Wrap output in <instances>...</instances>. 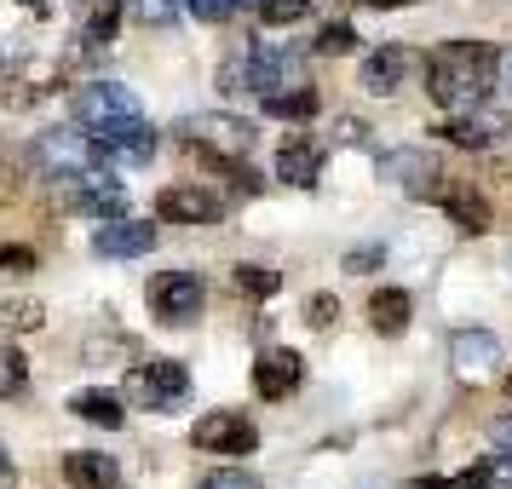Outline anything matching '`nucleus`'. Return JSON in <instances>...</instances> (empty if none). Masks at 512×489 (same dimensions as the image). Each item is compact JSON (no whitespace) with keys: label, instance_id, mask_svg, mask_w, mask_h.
Returning <instances> with one entry per match:
<instances>
[{"label":"nucleus","instance_id":"f257e3e1","mask_svg":"<svg viewBox=\"0 0 512 489\" xmlns=\"http://www.w3.org/2000/svg\"><path fill=\"white\" fill-rule=\"evenodd\" d=\"M495 75H501V47H489V41H443L426 58V93L449 116H461V110H478L495 93Z\"/></svg>","mask_w":512,"mask_h":489},{"label":"nucleus","instance_id":"f03ea898","mask_svg":"<svg viewBox=\"0 0 512 489\" xmlns=\"http://www.w3.org/2000/svg\"><path fill=\"white\" fill-rule=\"evenodd\" d=\"M29 162L41 179H58V185H70V179H87V173H104L110 162V150L93 139V133H75V127H47L35 150H29Z\"/></svg>","mask_w":512,"mask_h":489},{"label":"nucleus","instance_id":"7ed1b4c3","mask_svg":"<svg viewBox=\"0 0 512 489\" xmlns=\"http://www.w3.org/2000/svg\"><path fill=\"white\" fill-rule=\"evenodd\" d=\"M179 139L190 144V156H248L254 150V121L242 116H185Z\"/></svg>","mask_w":512,"mask_h":489},{"label":"nucleus","instance_id":"20e7f679","mask_svg":"<svg viewBox=\"0 0 512 489\" xmlns=\"http://www.w3.org/2000/svg\"><path fill=\"white\" fill-rule=\"evenodd\" d=\"M185 397H190V369L173 363V357H150L127 374V403H139V409H173Z\"/></svg>","mask_w":512,"mask_h":489},{"label":"nucleus","instance_id":"39448f33","mask_svg":"<svg viewBox=\"0 0 512 489\" xmlns=\"http://www.w3.org/2000/svg\"><path fill=\"white\" fill-rule=\"evenodd\" d=\"M202 305H208V288H202L196 271H162V277H150V311L162 323H196Z\"/></svg>","mask_w":512,"mask_h":489},{"label":"nucleus","instance_id":"423d86ee","mask_svg":"<svg viewBox=\"0 0 512 489\" xmlns=\"http://www.w3.org/2000/svg\"><path fill=\"white\" fill-rule=\"evenodd\" d=\"M190 443H196L202 455H254L259 432H254V420L231 415V409H213V415H202L190 426Z\"/></svg>","mask_w":512,"mask_h":489},{"label":"nucleus","instance_id":"0eeeda50","mask_svg":"<svg viewBox=\"0 0 512 489\" xmlns=\"http://www.w3.org/2000/svg\"><path fill=\"white\" fill-rule=\"evenodd\" d=\"M282 87H305V58L277 41H259L248 52V93H282Z\"/></svg>","mask_w":512,"mask_h":489},{"label":"nucleus","instance_id":"6e6552de","mask_svg":"<svg viewBox=\"0 0 512 489\" xmlns=\"http://www.w3.org/2000/svg\"><path fill=\"white\" fill-rule=\"evenodd\" d=\"M300 380H305V357H300V351H288V346L259 351V363H254V392L265 397V403L294 397V392H300Z\"/></svg>","mask_w":512,"mask_h":489},{"label":"nucleus","instance_id":"1a4fd4ad","mask_svg":"<svg viewBox=\"0 0 512 489\" xmlns=\"http://www.w3.org/2000/svg\"><path fill=\"white\" fill-rule=\"evenodd\" d=\"M219 213H225V202L202 185H167L156 196V219H167V225H213Z\"/></svg>","mask_w":512,"mask_h":489},{"label":"nucleus","instance_id":"9d476101","mask_svg":"<svg viewBox=\"0 0 512 489\" xmlns=\"http://www.w3.org/2000/svg\"><path fill=\"white\" fill-rule=\"evenodd\" d=\"M75 116H81V127H110V121L121 116H139V98L127 93V87H116V81H93V87H81L75 93Z\"/></svg>","mask_w":512,"mask_h":489},{"label":"nucleus","instance_id":"9b49d317","mask_svg":"<svg viewBox=\"0 0 512 489\" xmlns=\"http://www.w3.org/2000/svg\"><path fill=\"white\" fill-rule=\"evenodd\" d=\"M64 208L87 213V219H121V213H127V190H121L110 173H87V179H70Z\"/></svg>","mask_w":512,"mask_h":489},{"label":"nucleus","instance_id":"f8f14e48","mask_svg":"<svg viewBox=\"0 0 512 489\" xmlns=\"http://www.w3.org/2000/svg\"><path fill=\"white\" fill-rule=\"evenodd\" d=\"M156 248V225H139V219H104L93 231V254L98 259H139V254H150Z\"/></svg>","mask_w":512,"mask_h":489},{"label":"nucleus","instance_id":"ddd939ff","mask_svg":"<svg viewBox=\"0 0 512 489\" xmlns=\"http://www.w3.org/2000/svg\"><path fill=\"white\" fill-rule=\"evenodd\" d=\"M277 179L294 190H311L323 179V144L311 139V133H294V139L277 144Z\"/></svg>","mask_w":512,"mask_h":489},{"label":"nucleus","instance_id":"4468645a","mask_svg":"<svg viewBox=\"0 0 512 489\" xmlns=\"http://www.w3.org/2000/svg\"><path fill=\"white\" fill-rule=\"evenodd\" d=\"M409 70H415V52L397 47V41H386V47H374L369 58H363L357 81H363V87H369L374 98H386V93H397V87L409 81Z\"/></svg>","mask_w":512,"mask_h":489},{"label":"nucleus","instance_id":"2eb2a0df","mask_svg":"<svg viewBox=\"0 0 512 489\" xmlns=\"http://www.w3.org/2000/svg\"><path fill=\"white\" fill-rule=\"evenodd\" d=\"M449 357H455V374H461V380H489V374L501 369V340H495L489 328H461L455 346H449Z\"/></svg>","mask_w":512,"mask_h":489},{"label":"nucleus","instance_id":"dca6fc26","mask_svg":"<svg viewBox=\"0 0 512 489\" xmlns=\"http://www.w3.org/2000/svg\"><path fill=\"white\" fill-rule=\"evenodd\" d=\"M110 156H121V162H150L156 156V127L144 116H121V121H110V127H98L93 133Z\"/></svg>","mask_w":512,"mask_h":489},{"label":"nucleus","instance_id":"f3484780","mask_svg":"<svg viewBox=\"0 0 512 489\" xmlns=\"http://www.w3.org/2000/svg\"><path fill=\"white\" fill-rule=\"evenodd\" d=\"M64 484L70 489H121V466L104 449H70L64 455Z\"/></svg>","mask_w":512,"mask_h":489},{"label":"nucleus","instance_id":"a211bd4d","mask_svg":"<svg viewBox=\"0 0 512 489\" xmlns=\"http://www.w3.org/2000/svg\"><path fill=\"white\" fill-rule=\"evenodd\" d=\"M438 202H443V213L455 219V231H461V236H484L489 225H495L489 202H484V196H478L472 185H443V190H438Z\"/></svg>","mask_w":512,"mask_h":489},{"label":"nucleus","instance_id":"6ab92c4d","mask_svg":"<svg viewBox=\"0 0 512 489\" xmlns=\"http://www.w3.org/2000/svg\"><path fill=\"white\" fill-rule=\"evenodd\" d=\"M386 179H397V185L409 190V196H438V162L432 156H420V150H397V156H386Z\"/></svg>","mask_w":512,"mask_h":489},{"label":"nucleus","instance_id":"aec40b11","mask_svg":"<svg viewBox=\"0 0 512 489\" xmlns=\"http://www.w3.org/2000/svg\"><path fill=\"white\" fill-rule=\"evenodd\" d=\"M409 317H415V294L409 288H374L369 294V323H374V334H403L409 328Z\"/></svg>","mask_w":512,"mask_h":489},{"label":"nucleus","instance_id":"412c9836","mask_svg":"<svg viewBox=\"0 0 512 489\" xmlns=\"http://www.w3.org/2000/svg\"><path fill=\"white\" fill-rule=\"evenodd\" d=\"M121 12H127V0H81V41L87 47H110L121 29Z\"/></svg>","mask_w":512,"mask_h":489},{"label":"nucleus","instance_id":"4be33fe9","mask_svg":"<svg viewBox=\"0 0 512 489\" xmlns=\"http://www.w3.org/2000/svg\"><path fill=\"white\" fill-rule=\"evenodd\" d=\"M495 133H501V127H495V121H484V116H472V110H461V116H449L438 127V139L455 144V150H484Z\"/></svg>","mask_w":512,"mask_h":489},{"label":"nucleus","instance_id":"5701e85b","mask_svg":"<svg viewBox=\"0 0 512 489\" xmlns=\"http://www.w3.org/2000/svg\"><path fill=\"white\" fill-rule=\"evenodd\" d=\"M70 409L81 420H93V426H104V432H116V426H127V409H121L116 392H75Z\"/></svg>","mask_w":512,"mask_h":489},{"label":"nucleus","instance_id":"b1692460","mask_svg":"<svg viewBox=\"0 0 512 489\" xmlns=\"http://www.w3.org/2000/svg\"><path fill=\"white\" fill-rule=\"evenodd\" d=\"M265 116H277V121H311V116H317V87L265 93Z\"/></svg>","mask_w":512,"mask_h":489},{"label":"nucleus","instance_id":"393cba45","mask_svg":"<svg viewBox=\"0 0 512 489\" xmlns=\"http://www.w3.org/2000/svg\"><path fill=\"white\" fill-rule=\"evenodd\" d=\"M236 288H242L248 300H271L282 288V271H271V265H236Z\"/></svg>","mask_w":512,"mask_h":489},{"label":"nucleus","instance_id":"a878e982","mask_svg":"<svg viewBox=\"0 0 512 489\" xmlns=\"http://www.w3.org/2000/svg\"><path fill=\"white\" fill-rule=\"evenodd\" d=\"M259 18H265V29L305 24L311 18V0H259Z\"/></svg>","mask_w":512,"mask_h":489},{"label":"nucleus","instance_id":"bb28decb","mask_svg":"<svg viewBox=\"0 0 512 489\" xmlns=\"http://www.w3.org/2000/svg\"><path fill=\"white\" fill-rule=\"evenodd\" d=\"M179 6H185V0H127V12H133L139 24H150V29H167L173 18H179Z\"/></svg>","mask_w":512,"mask_h":489},{"label":"nucleus","instance_id":"cd10ccee","mask_svg":"<svg viewBox=\"0 0 512 489\" xmlns=\"http://www.w3.org/2000/svg\"><path fill=\"white\" fill-rule=\"evenodd\" d=\"M29 386V369H24V357L12 346H0V397H18Z\"/></svg>","mask_w":512,"mask_h":489},{"label":"nucleus","instance_id":"c85d7f7f","mask_svg":"<svg viewBox=\"0 0 512 489\" xmlns=\"http://www.w3.org/2000/svg\"><path fill=\"white\" fill-rule=\"evenodd\" d=\"M0 323L24 334V328H41V323H47V311H41L35 300H6V305H0Z\"/></svg>","mask_w":512,"mask_h":489},{"label":"nucleus","instance_id":"c756f323","mask_svg":"<svg viewBox=\"0 0 512 489\" xmlns=\"http://www.w3.org/2000/svg\"><path fill=\"white\" fill-rule=\"evenodd\" d=\"M311 47H317V52H328V58H340V52H351V47H357V29H351V24H323V35H317Z\"/></svg>","mask_w":512,"mask_h":489},{"label":"nucleus","instance_id":"7c9ffc66","mask_svg":"<svg viewBox=\"0 0 512 489\" xmlns=\"http://www.w3.org/2000/svg\"><path fill=\"white\" fill-rule=\"evenodd\" d=\"M334 317H340V300H334V294H311V300H305V323L317 328V334L334 328Z\"/></svg>","mask_w":512,"mask_h":489},{"label":"nucleus","instance_id":"2f4dec72","mask_svg":"<svg viewBox=\"0 0 512 489\" xmlns=\"http://www.w3.org/2000/svg\"><path fill=\"white\" fill-rule=\"evenodd\" d=\"M380 259H386V248H380V242H369V248H351V254H346V271H351V277H369Z\"/></svg>","mask_w":512,"mask_h":489},{"label":"nucleus","instance_id":"473e14b6","mask_svg":"<svg viewBox=\"0 0 512 489\" xmlns=\"http://www.w3.org/2000/svg\"><path fill=\"white\" fill-rule=\"evenodd\" d=\"M202 489H265V484H259L254 472H236V466H225V472H213Z\"/></svg>","mask_w":512,"mask_h":489},{"label":"nucleus","instance_id":"72a5a7b5","mask_svg":"<svg viewBox=\"0 0 512 489\" xmlns=\"http://www.w3.org/2000/svg\"><path fill=\"white\" fill-rule=\"evenodd\" d=\"M185 6L202 18V24H225V18L236 12V0H185Z\"/></svg>","mask_w":512,"mask_h":489},{"label":"nucleus","instance_id":"f704fd0d","mask_svg":"<svg viewBox=\"0 0 512 489\" xmlns=\"http://www.w3.org/2000/svg\"><path fill=\"white\" fill-rule=\"evenodd\" d=\"M0 271H35V248H24V242H6V248H0Z\"/></svg>","mask_w":512,"mask_h":489},{"label":"nucleus","instance_id":"c9c22d12","mask_svg":"<svg viewBox=\"0 0 512 489\" xmlns=\"http://www.w3.org/2000/svg\"><path fill=\"white\" fill-rule=\"evenodd\" d=\"M501 449L489 455V472H495V484H507L512 489V438H495Z\"/></svg>","mask_w":512,"mask_h":489},{"label":"nucleus","instance_id":"e433bc0d","mask_svg":"<svg viewBox=\"0 0 512 489\" xmlns=\"http://www.w3.org/2000/svg\"><path fill=\"white\" fill-rule=\"evenodd\" d=\"M357 6H374V12H392V6H420V0H357Z\"/></svg>","mask_w":512,"mask_h":489},{"label":"nucleus","instance_id":"4c0bfd02","mask_svg":"<svg viewBox=\"0 0 512 489\" xmlns=\"http://www.w3.org/2000/svg\"><path fill=\"white\" fill-rule=\"evenodd\" d=\"M12 484V455H6V443H0V489Z\"/></svg>","mask_w":512,"mask_h":489},{"label":"nucleus","instance_id":"58836bf2","mask_svg":"<svg viewBox=\"0 0 512 489\" xmlns=\"http://www.w3.org/2000/svg\"><path fill=\"white\" fill-rule=\"evenodd\" d=\"M409 489H449V478H415Z\"/></svg>","mask_w":512,"mask_h":489},{"label":"nucleus","instance_id":"ea45409f","mask_svg":"<svg viewBox=\"0 0 512 489\" xmlns=\"http://www.w3.org/2000/svg\"><path fill=\"white\" fill-rule=\"evenodd\" d=\"M18 6H29L35 18H47V0H18Z\"/></svg>","mask_w":512,"mask_h":489},{"label":"nucleus","instance_id":"a19ab883","mask_svg":"<svg viewBox=\"0 0 512 489\" xmlns=\"http://www.w3.org/2000/svg\"><path fill=\"white\" fill-rule=\"evenodd\" d=\"M507 397H512V369H507Z\"/></svg>","mask_w":512,"mask_h":489},{"label":"nucleus","instance_id":"79ce46f5","mask_svg":"<svg viewBox=\"0 0 512 489\" xmlns=\"http://www.w3.org/2000/svg\"><path fill=\"white\" fill-rule=\"evenodd\" d=\"M236 6H259V0H236Z\"/></svg>","mask_w":512,"mask_h":489}]
</instances>
